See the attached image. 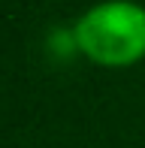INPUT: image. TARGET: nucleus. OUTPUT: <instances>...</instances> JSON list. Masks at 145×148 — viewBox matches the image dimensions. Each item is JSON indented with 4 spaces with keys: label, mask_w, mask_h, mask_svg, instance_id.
Returning a JSON list of instances; mask_svg holds the SVG:
<instances>
[{
    "label": "nucleus",
    "mask_w": 145,
    "mask_h": 148,
    "mask_svg": "<svg viewBox=\"0 0 145 148\" xmlns=\"http://www.w3.org/2000/svg\"><path fill=\"white\" fill-rule=\"evenodd\" d=\"M76 45L97 64H133L145 55V9L130 0L91 6L76 21Z\"/></svg>",
    "instance_id": "1"
}]
</instances>
